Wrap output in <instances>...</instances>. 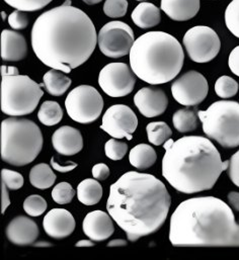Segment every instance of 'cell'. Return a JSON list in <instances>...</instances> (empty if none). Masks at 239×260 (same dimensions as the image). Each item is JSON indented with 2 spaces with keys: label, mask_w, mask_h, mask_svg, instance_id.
I'll use <instances>...</instances> for the list:
<instances>
[{
  "label": "cell",
  "mask_w": 239,
  "mask_h": 260,
  "mask_svg": "<svg viewBox=\"0 0 239 260\" xmlns=\"http://www.w3.org/2000/svg\"><path fill=\"white\" fill-rule=\"evenodd\" d=\"M18 69L10 66H1V76L3 75H18Z\"/></svg>",
  "instance_id": "f6af8a7d"
},
{
  "label": "cell",
  "mask_w": 239,
  "mask_h": 260,
  "mask_svg": "<svg viewBox=\"0 0 239 260\" xmlns=\"http://www.w3.org/2000/svg\"><path fill=\"white\" fill-rule=\"evenodd\" d=\"M8 241L17 246H26L33 244L39 236L37 223L24 216L14 218L5 230Z\"/></svg>",
  "instance_id": "ac0fdd59"
},
{
  "label": "cell",
  "mask_w": 239,
  "mask_h": 260,
  "mask_svg": "<svg viewBox=\"0 0 239 260\" xmlns=\"http://www.w3.org/2000/svg\"><path fill=\"white\" fill-rule=\"evenodd\" d=\"M128 151V145L124 142H120L116 139L109 140L105 145V152L108 158L118 161L125 157Z\"/></svg>",
  "instance_id": "e575fe53"
},
{
  "label": "cell",
  "mask_w": 239,
  "mask_h": 260,
  "mask_svg": "<svg viewBox=\"0 0 239 260\" xmlns=\"http://www.w3.org/2000/svg\"><path fill=\"white\" fill-rule=\"evenodd\" d=\"M84 3H86L87 5H95V4H98L100 2H102L103 0H82Z\"/></svg>",
  "instance_id": "c3c4849f"
},
{
  "label": "cell",
  "mask_w": 239,
  "mask_h": 260,
  "mask_svg": "<svg viewBox=\"0 0 239 260\" xmlns=\"http://www.w3.org/2000/svg\"><path fill=\"white\" fill-rule=\"evenodd\" d=\"M228 202L234 211L239 212V192L231 191L228 193Z\"/></svg>",
  "instance_id": "ee69618b"
},
{
  "label": "cell",
  "mask_w": 239,
  "mask_h": 260,
  "mask_svg": "<svg viewBox=\"0 0 239 260\" xmlns=\"http://www.w3.org/2000/svg\"><path fill=\"white\" fill-rule=\"evenodd\" d=\"M228 65L231 72L239 77V46L231 51L228 59Z\"/></svg>",
  "instance_id": "60d3db41"
},
{
  "label": "cell",
  "mask_w": 239,
  "mask_h": 260,
  "mask_svg": "<svg viewBox=\"0 0 239 260\" xmlns=\"http://www.w3.org/2000/svg\"><path fill=\"white\" fill-rule=\"evenodd\" d=\"M136 1H142V0H136Z\"/></svg>",
  "instance_id": "f907efd6"
},
{
  "label": "cell",
  "mask_w": 239,
  "mask_h": 260,
  "mask_svg": "<svg viewBox=\"0 0 239 260\" xmlns=\"http://www.w3.org/2000/svg\"><path fill=\"white\" fill-rule=\"evenodd\" d=\"M127 245V242L125 240H122V239H116V240H113L111 241L110 243H108V246L109 247H115V246H126Z\"/></svg>",
  "instance_id": "7dc6e473"
},
{
  "label": "cell",
  "mask_w": 239,
  "mask_h": 260,
  "mask_svg": "<svg viewBox=\"0 0 239 260\" xmlns=\"http://www.w3.org/2000/svg\"><path fill=\"white\" fill-rule=\"evenodd\" d=\"M228 176L231 181L239 187V150L232 155L229 161V167L227 169Z\"/></svg>",
  "instance_id": "f35d334b"
},
{
  "label": "cell",
  "mask_w": 239,
  "mask_h": 260,
  "mask_svg": "<svg viewBox=\"0 0 239 260\" xmlns=\"http://www.w3.org/2000/svg\"><path fill=\"white\" fill-rule=\"evenodd\" d=\"M128 10L127 0H106L104 4V12L107 16L112 18L123 17Z\"/></svg>",
  "instance_id": "d590c367"
},
{
  "label": "cell",
  "mask_w": 239,
  "mask_h": 260,
  "mask_svg": "<svg viewBox=\"0 0 239 260\" xmlns=\"http://www.w3.org/2000/svg\"><path fill=\"white\" fill-rule=\"evenodd\" d=\"M185 53L181 43L164 31H148L135 40L130 65L135 75L151 85L173 80L183 69Z\"/></svg>",
  "instance_id": "5b68a950"
},
{
  "label": "cell",
  "mask_w": 239,
  "mask_h": 260,
  "mask_svg": "<svg viewBox=\"0 0 239 260\" xmlns=\"http://www.w3.org/2000/svg\"><path fill=\"white\" fill-rule=\"evenodd\" d=\"M21 10H14L8 15V24L13 29H24L28 25V18Z\"/></svg>",
  "instance_id": "74e56055"
},
{
  "label": "cell",
  "mask_w": 239,
  "mask_h": 260,
  "mask_svg": "<svg viewBox=\"0 0 239 260\" xmlns=\"http://www.w3.org/2000/svg\"><path fill=\"white\" fill-rule=\"evenodd\" d=\"M52 144L59 154L73 156L82 150L83 138L77 129L70 126H63L53 134Z\"/></svg>",
  "instance_id": "d6986e66"
},
{
  "label": "cell",
  "mask_w": 239,
  "mask_h": 260,
  "mask_svg": "<svg viewBox=\"0 0 239 260\" xmlns=\"http://www.w3.org/2000/svg\"><path fill=\"white\" fill-rule=\"evenodd\" d=\"M200 0H161V10L172 20L187 21L200 10Z\"/></svg>",
  "instance_id": "44dd1931"
},
{
  "label": "cell",
  "mask_w": 239,
  "mask_h": 260,
  "mask_svg": "<svg viewBox=\"0 0 239 260\" xmlns=\"http://www.w3.org/2000/svg\"><path fill=\"white\" fill-rule=\"evenodd\" d=\"M1 15H2V19H5V12H1Z\"/></svg>",
  "instance_id": "681fc988"
},
{
  "label": "cell",
  "mask_w": 239,
  "mask_h": 260,
  "mask_svg": "<svg viewBox=\"0 0 239 260\" xmlns=\"http://www.w3.org/2000/svg\"><path fill=\"white\" fill-rule=\"evenodd\" d=\"M7 187L6 185L1 181V193H2V197H1V200H2V211L1 213L4 214L7 207L10 205V200H9V194H8V191H7Z\"/></svg>",
  "instance_id": "7bdbcfd3"
},
{
  "label": "cell",
  "mask_w": 239,
  "mask_h": 260,
  "mask_svg": "<svg viewBox=\"0 0 239 260\" xmlns=\"http://www.w3.org/2000/svg\"><path fill=\"white\" fill-rule=\"evenodd\" d=\"M1 158L12 166L31 164L41 153L42 132L31 120L11 117L1 124Z\"/></svg>",
  "instance_id": "8992f818"
},
{
  "label": "cell",
  "mask_w": 239,
  "mask_h": 260,
  "mask_svg": "<svg viewBox=\"0 0 239 260\" xmlns=\"http://www.w3.org/2000/svg\"><path fill=\"white\" fill-rule=\"evenodd\" d=\"M93 176L98 180H106L110 176V169L104 163L96 164L93 167Z\"/></svg>",
  "instance_id": "ab89813d"
},
{
  "label": "cell",
  "mask_w": 239,
  "mask_h": 260,
  "mask_svg": "<svg viewBox=\"0 0 239 260\" xmlns=\"http://www.w3.org/2000/svg\"><path fill=\"white\" fill-rule=\"evenodd\" d=\"M44 95L41 84L26 75H3L1 79V111L10 117L31 115Z\"/></svg>",
  "instance_id": "ba28073f"
},
{
  "label": "cell",
  "mask_w": 239,
  "mask_h": 260,
  "mask_svg": "<svg viewBox=\"0 0 239 260\" xmlns=\"http://www.w3.org/2000/svg\"><path fill=\"white\" fill-rule=\"evenodd\" d=\"M157 160L155 150L147 144L135 146L129 154V161L137 169H147L154 165Z\"/></svg>",
  "instance_id": "d4e9b609"
},
{
  "label": "cell",
  "mask_w": 239,
  "mask_h": 260,
  "mask_svg": "<svg viewBox=\"0 0 239 260\" xmlns=\"http://www.w3.org/2000/svg\"><path fill=\"white\" fill-rule=\"evenodd\" d=\"M77 198L85 206H95L103 198V187L98 179H84L77 186Z\"/></svg>",
  "instance_id": "cb8c5ba5"
},
{
  "label": "cell",
  "mask_w": 239,
  "mask_h": 260,
  "mask_svg": "<svg viewBox=\"0 0 239 260\" xmlns=\"http://www.w3.org/2000/svg\"><path fill=\"white\" fill-rule=\"evenodd\" d=\"M99 84L109 96L124 98L133 91L136 84V75L125 63H110L102 69Z\"/></svg>",
  "instance_id": "4fadbf2b"
},
{
  "label": "cell",
  "mask_w": 239,
  "mask_h": 260,
  "mask_svg": "<svg viewBox=\"0 0 239 260\" xmlns=\"http://www.w3.org/2000/svg\"><path fill=\"white\" fill-rule=\"evenodd\" d=\"M162 175L177 191L192 194L211 189L229 161H222L214 144L205 137L187 136L163 144Z\"/></svg>",
  "instance_id": "277c9868"
},
{
  "label": "cell",
  "mask_w": 239,
  "mask_h": 260,
  "mask_svg": "<svg viewBox=\"0 0 239 260\" xmlns=\"http://www.w3.org/2000/svg\"><path fill=\"white\" fill-rule=\"evenodd\" d=\"M170 205V196L161 180L130 171L111 185L107 209L129 241L135 242L163 226Z\"/></svg>",
  "instance_id": "7a4b0ae2"
},
{
  "label": "cell",
  "mask_w": 239,
  "mask_h": 260,
  "mask_svg": "<svg viewBox=\"0 0 239 260\" xmlns=\"http://www.w3.org/2000/svg\"><path fill=\"white\" fill-rule=\"evenodd\" d=\"M56 180V174L46 163L35 165L29 172V181L33 186L39 189L51 187Z\"/></svg>",
  "instance_id": "484cf974"
},
{
  "label": "cell",
  "mask_w": 239,
  "mask_h": 260,
  "mask_svg": "<svg viewBox=\"0 0 239 260\" xmlns=\"http://www.w3.org/2000/svg\"><path fill=\"white\" fill-rule=\"evenodd\" d=\"M169 241L174 247L239 246V223L230 207L220 199L192 198L173 212Z\"/></svg>",
  "instance_id": "3957f363"
},
{
  "label": "cell",
  "mask_w": 239,
  "mask_h": 260,
  "mask_svg": "<svg viewBox=\"0 0 239 260\" xmlns=\"http://www.w3.org/2000/svg\"><path fill=\"white\" fill-rule=\"evenodd\" d=\"M47 202L41 196L33 194L23 202V210L31 217H40L47 210Z\"/></svg>",
  "instance_id": "4dcf8cb0"
},
{
  "label": "cell",
  "mask_w": 239,
  "mask_h": 260,
  "mask_svg": "<svg viewBox=\"0 0 239 260\" xmlns=\"http://www.w3.org/2000/svg\"><path fill=\"white\" fill-rule=\"evenodd\" d=\"M43 83L46 91L49 94L54 96H61L70 87L72 81L65 74L61 73V71L51 69L44 75Z\"/></svg>",
  "instance_id": "603a6c76"
},
{
  "label": "cell",
  "mask_w": 239,
  "mask_h": 260,
  "mask_svg": "<svg viewBox=\"0 0 239 260\" xmlns=\"http://www.w3.org/2000/svg\"><path fill=\"white\" fill-rule=\"evenodd\" d=\"M84 234L96 242L109 239L115 232V227L110 214L103 211H94L86 215L82 223Z\"/></svg>",
  "instance_id": "e0dca14e"
},
{
  "label": "cell",
  "mask_w": 239,
  "mask_h": 260,
  "mask_svg": "<svg viewBox=\"0 0 239 260\" xmlns=\"http://www.w3.org/2000/svg\"><path fill=\"white\" fill-rule=\"evenodd\" d=\"M190 59L196 63H208L220 52L221 41L217 32L205 25L190 28L183 40Z\"/></svg>",
  "instance_id": "30bf717a"
},
{
  "label": "cell",
  "mask_w": 239,
  "mask_h": 260,
  "mask_svg": "<svg viewBox=\"0 0 239 260\" xmlns=\"http://www.w3.org/2000/svg\"><path fill=\"white\" fill-rule=\"evenodd\" d=\"M132 20L140 28H149L159 24L160 10L153 3L142 2L135 7L131 14Z\"/></svg>",
  "instance_id": "7402d4cb"
},
{
  "label": "cell",
  "mask_w": 239,
  "mask_h": 260,
  "mask_svg": "<svg viewBox=\"0 0 239 260\" xmlns=\"http://www.w3.org/2000/svg\"><path fill=\"white\" fill-rule=\"evenodd\" d=\"M198 114L190 109L176 111L172 117V123L175 130L180 133L193 132L198 128Z\"/></svg>",
  "instance_id": "83f0119b"
},
{
  "label": "cell",
  "mask_w": 239,
  "mask_h": 260,
  "mask_svg": "<svg viewBox=\"0 0 239 260\" xmlns=\"http://www.w3.org/2000/svg\"><path fill=\"white\" fill-rule=\"evenodd\" d=\"M65 108L73 121L79 124H91L102 115L104 100L95 87L79 85L67 95Z\"/></svg>",
  "instance_id": "9c48e42d"
},
{
  "label": "cell",
  "mask_w": 239,
  "mask_h": 260,
  "mask_svg": "<svg viewBox=\"0 0 239 260\" xmlns=\"http://www.w3.org/2000/svg\"><path fill=\"white\" fill-rule=\"evenodd\" d=\"M209 92V84L204 75L191 70L184 73L171 85L173 99L182 106L196 107L205 101Z\"/></svg>",
  "instance_id": "7c38bea8"
},
{
  "label": "cell",
  "mask_w": 239,
  "mask_h": 260,
  "mask_svg": "<svg viewBox=\"0 0 239 260\" xmlns=\"http://www.w3.org/2000/svg\"><path fill=\"white\" fill-rule=\"evenodd\" d=\"M76 247H92L95 246V243L93 242V240H80L75 244Z\"/></svg>",
  "instance_id": "bcb514c9"
},
{
  "label": "cell",
  "mask_w": 239,
  "mask_h": 260,
  "mask_svg": "<svg viewBox=\"0 0 239 260\" xmlns=\"http://www.w3.org/2000/svg\"><path fill=\"white\" fill-rule=\"evenodd\" d=\"M53 0H4L6 4L21 11H37L46 7Z\"/></svg>",
  "instance_id": "836d02e7"
},
{
  "label": "cell",
  "mask_w": 239,
  "mask_h": 260,
  "mask_svg": "<svg viewBox=\"0 0 239 260\" xmlns=\"http://www.w3.org/2000/svg\"><path fill=\"white\" fill-rule=\"evenodd\" d=\"M198 117L208 138L224 148L239 146V103L216 102L207 111H199Z\"/></svg>",
  "instance_id": "52a82bcc"
},
{
  "label": "cell",
  "mask_w": 239,
  "mask_h": 260,
  "mask_svg": "<svg viewBox=\"0 0 239 260\" xmlns=\"http://www.w3.org/2000/svg\"><path fill=\"white\" fill-rule=\"evenodd\" d=\"M225 23L230 32L239 39V0H232L227 6Z\"/></svg>",
  "instance_id": "1f68e13d"
},
{
  "label": "cell",
  "mask_w": 239,
  "mask_h": 260,
  "mask_svg": "<svg viewBox=\"0 0 239 260\" xmlns=\"http://www.w3.org/2000/svg\"><path fill=\"white\" fill-rule=\"evenodd\" d=\"M43 227L51 238L64 239L73 233L76 223L72 214L67 210L53 209L45 216Z\"/></svg>",
  "instance_id": "2e32d148"
},
{
  "label": "cell",
  "mask_w": 239,
  "mask_h": 260,
  "mask_svg": "<svg viewBox=\"0 0 239 260\" xmlns=\"http://www.w3.org/2000/svg\"><path fill=\"white\" fill-rule=\"evenodd\" d=\"M32 47L46 66L70 73L93 55L98 35L89 16L71 0L42 13L32 28Z\"/></svg>",
  "instance_id": "6da1fadb"
},
{
  "label": "cell",
  "mask_w": 239,
  "mask_h": 260,
  "mask_svg": "<svg viewBox=\"0 0 239 260\" xmlns=\"http://www.w3.org/2000/svg\"><path fill=\"white\" fill-rule=\"evenodd\" d=\"M27 54V44L24 37L10 29L1 32V58L5 62L23 60Z\"/></svg>",
  "instance_id": "ffe728a7"
},
{
  "label": "cell",
  "mask_w": 239,
  "mask_h": 260,
  "mask_svg": "<svg viewBox=\"0 0 239 260\" xmlns=\"http://www.w3.org/2000/svg\"><path fill=\"white\" fill-rule=\"evenodd\" d=\"M239 85L237 81L230 76H221L215 83V92L221 99H230L237 94Z\"/></svg>",
  "instance_id": "f546056e"
},
{
  "label": "cell",
  "mask_w": 239,
  "mask_h": 260,
  "mask_svg": "<svg viewBox=\"0 0 239 260\" xmlns=\"http://www.w3.org/2000/svg\"><path fill=\"white\" fill-rule=\"evenodd\" d=\"M134 104L142 116L155 118L164 114L168 106V99L160 88L143 87L135 94Z\"/></svg>",
  "instance_id": "9a60e30c"
},
{
  "label": "cell",
  "mask_w": 239,
  "mask_h": 260,
  "mask_svg": "<svg viewBox=\"0 0 239 260\" xmlns=\"http://www.w3.org/2000/svg\"><path fill=\"white\" fill-rule=\"evenodd\" d=\"M148 140L155 146H160L170 139L172 131L164 122H153L146 127Z\"/></svg>",
  "instance_id": "f1b7e54d"
},
{
  "label": "cell",
  "mask_w": 239,
  "mask_h": 260,
  "mask_svg": "<svg viewBox=\"0 0 239 260\" xmlns=\"http://www.w3.org/2000/svg\"><path fill=\"white\" fill-rule=\"evenodd\" d=\"M1 181L10 190H17L21 188L24 182L23 177L20 173L13 170H9V169H2Z\"/></svg>",
  "instance_id": "8d00e7d4"
},
{
  "label": "cell",
  "mask_w": 239,
  "mask_h": 260,
  "mask_svg": "<svg viewBox=\"0 0 239 260\" xmlns=\"http://www.w3.org/2000/svg\"><path fill=\"white\" fill-rule=\"evenodd\" d=\"M74 196L75 190L68 182H60L52 190V199L58 205H66L71 203Z\"/></svg>",
  "instance_id": "d6a6232c"
},
{
  "label": "cell",
  "mask_w": 239,
  "mask_h": 260,
  "mask_svg": "<svg viewBox=\"0 0 239 260\" xmlns=\"http://www.w3.org/2000/svg\"><path fill=\"white\" fill-rule=\"evenodd\" d=\"M135 42L133 29L123 21L106 23L98 36L101 52L109 58H122L130 54Z\"/></svg>",
  "instance_id": "8fae6325"
},
{
  "label": "cell",
  "mask_w": 239,
  "mask_h": 260,
  "mask_svg": "<svg viewBox=\"0 0 239 260\" xmlns=\"http://www.w3.org/2000/svg\"><path fill=\"white\" fill-rule=\"evenodd\" d=\"M51 165L54 170H57L58 172H61V173H66V172L72 171L73 169H75L77 167V164L74 162H68L66 165H60L57 162H55L54 157L51 158Z\"/></svg>",
  "instance_id": "b9f144b4"
},
{
  "label": "cell",
  "mask_w": 239,
  "mask_h": 260,
  "mask_svg": "<svg viewBox=\"0 0 239 260\" xmlns=\"http://www.w3.org/2000/svg\"><path fill=\"white\" fill-rule=\"evenodd\" d=\"M138 127L135 113L125 105H115L107 110L103 117L101 129L115 139H133V133Z\"/></svg>",
  "instance_id": "5bb4252c"
},
{
  "label": "cell",
  "mask_w": 239,
  "mask_h": 260,
  "mask_svg": "<svg viewBox=\"0 0 239 260\" xmlns=\"http://www.w3.org/2000/svg\"><path fill=\"white\" fill-rule=\"evenodd\" d=\"M63 118V111L60 105L56 102L47 101L40 107L38 113L39 121L48 127L55 126L61 122Z\"/></svg>",
  "instance_id": "4316f807"
}]
</instances>
